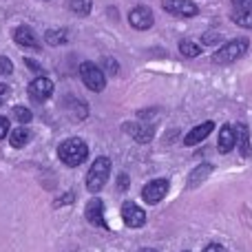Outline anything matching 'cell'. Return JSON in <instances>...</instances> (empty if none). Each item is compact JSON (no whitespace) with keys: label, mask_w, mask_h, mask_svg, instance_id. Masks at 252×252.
<instances>
[{"label":"cell","mask_w":252,"mask_h":252,"mask_svg":"<svg viewBox=\"0 0 252 252\" xmlns=\"http://www.w3.org/2000/svg\"><path fill=\"white\" fill-rule=\"evenodd\" d=\"M89 155V146L84 139L80 137H69L58 146V157L60 161H64L66 166H80Z\"/></svg>","instance_id":"6da1fadb"},{"label":"cell","mask_w":252,"mask_h":252,"mask_svg":"<svg viewBox=\"0 0 252 252\" xmlns=\"http://www.w3.org/2000/svg\"><path fill=\"white\" fill-rule=\"evenodd\" d=\"M248 47H250L248 38L230 40V42H226L223 47H219V51H215L213 62H215V64H230V62H237L239 58L246 56Z\"/></svg>","instance_id":"7a4b0ae2"},{"label":"cell","mask_w":252,"mask_h":252,"mask_svg":"<svg viewBox=\"0 0 252 252\" xmlns=\"http://www.w3.org/2000/svg\"><path fill=\"white\" fill-rule=\"evenodd\" d=\"M109 175H111V159L109 157H97L87 173V190L100 192L104 188Z\"/></svg>","instance_id":"3957f363"},{"label":"cell","mask_w":252,"mask_h":252,"mask_svg":"<svg viewBox=\"0 0 252 252\" xmlns=\"http://www.w3.org/2000/svg\"><path fill=\"white\" fill-rule=\"evenodd\" d=\"M80 75H82V82L87 89H91V91H95V93L104 91L106 73L97 64H93V62H82V64H80Z\"/></svg>","instance_id":"277c9868"},{"label":"cell","mask_w":252,"mask_h":252,"mask_svg":"<svg viewBox=\"0 0 252 252\" xmlns=\"http://www.w3.org/2000/svg\"><path fill=\"white\" fill-rule=\"evenodd\" d=\"M161 7L170 16H177V18H192L199 13V7L192 0H161Z\"/></svg>","instance_id":"5b68a950"},{"label":"cell","mask_w":252,"mask_h":252,"mask_svg":"<svg viewBox=\"0 0 252 252\" xmlns=\"http://www.w3.org/2000/svg\"><path fill=\"white\" fill-rule=\"evenodd\" d=\"M166 192H168V179H153V182H148L146 186L142 188V197H144V201L146 204H151V206H155V204H159L161 199L166 197Z\"/></svg>","instance_id":"8992f818"},{"label":"cell","mask_w":252,"mask_h":252,"mask_svg":"<svg viewBox=\"0 0 252 252\" xmlns=\"http://www.w3.org/2000/svg\"><path fill=\"white\" fill-rule=\"evenodd\" d=\"M51 93H53V82L49 78H44V75H38V78L29 84V97L33 102H38V104L47 102L49 97H51Z\"/></svg>","instance_id":"52a82bcc"},{"label":"cell","mask_w":252,"mask_h":252,"mask_svg":"<svg viewBox=\"0 0 252 252\" xmlns=\"http://www.w3.org/2000/svg\"><path fill=\"white\" fill-rule=\"evenodd\" d=\"M232 22L252 29V0H232Z\"/></svg>","instance_id":"ba28073f"},{"label":"cell","mask_w":252,"mask_h":252,"mask_svg":"<svg viewBox=\"0 0 252 252\" xmlns=\"http://www.w3.org/2000/svg\"><path fill=\"white\" fill-rule=\"evenodd\" d=\"M128 22L133 29L137 31H146L153 27V22H155V18H153V11L148 7H135L128 11Z\"/></svg>","instance_id":"9c48e42d"},{"label":"cell","mask_w":252,"mask_h":252,"mask_svg":"<svg viewBox=\"0 0 252 252\" xmlns=\"http://www.w3.org/2000/svg\"><path fill=\"white\" fill-rule=\"evenodd\" d=\"M122 219L128 228H142L146 223V213L133 201H126L122 206Z\"/></svg>","instance_id":"30bf717a"},{"label":"cell","mask_w":252,"mask_h":252,"mask_svg":"<svg viewBox=\"0 0 252 252\" xmlns=\"http://www.w3.org/2000/svg\"><path fill=\"white\" fill-rule=\"evenodd\" d=\"M84 217H87V221L91 223V226L102 228L104 226V201L102 199H91L87 204V208H84Z\"/></svg>","instance_id":"8fae6325"},{"label":"cell","mask_w":252,"mask_h":252,"mask_svg":"<svg viewBox=\"0 0 252 252\" xmlns=\"http://www.w3.org/2000/svg\"><path fill=\"white\" fill-rule=\"evenodd\" d=\"M237 146V130L235 126L226 124L219 128V139H217V148L219 153H230Z\"/></svg>","instance_id":"7c38bea8"},{"label":"cell","mask_w":252,"mask_h":252,"mask_svg":"<svg viewBox=\"0 0 252 252\" xmlns=\"http://www.w3.org/2000/svg\"><path fill=\"white\" fill-rule=\"evenodd\" d=\"M13 40H16V42L20 44V47H27V49H40V42H38V38H35L33 29H31V27H27V25L18 27V29L13 31Z\"/></svg>","instance_id":"4fadbf2b"},{"label":"cell","mask_w":252,"mask_h":252,"mask_svg":"<svg viewBox=\"0 0 252 252\" xmlns=\"http://www.w3.org/2000/svg\"><path fill=\"white\" fill-rule=\"evenodd\" d=\"M126 133L139 144H148L153 139V128L148 124H142V122H135V124H126L124 126Z\"/></svg>","instance_id":"5bb4252c"},{"label":"cell","mask_w":252,"mask_h":252,"mask_svg":"<svg viewBox=\"0 0 252 252\" xmlns=\"http://www.w3.org/2000/svg\"><path fill=\"white\" fill-rule=\"evenodd\" d=\"M213 128H215V124H213V122H204V124L195 126V128H192L190 133H188L186 137H184V144H186V146H195V144L204 142V139L208 137L210 133H213Z\"/></svg>","instance_id":"9a60e30c"},{"label":"cell","mask_w":252,"mask_h":252,"mask_svg":"<svg viewBox=\"0 0 252 252\" xmlns=\"http://www.w3.org/2000/svg\"><path fill=\"white\" fill-rule=\"evenodd\" d=\"M235 130H237V146H239L241 155L250 157L252 148H250V130H248V126H246V124H237Z\"/></svg>","instance_id":"2e32d148"},{"label":"cell","mask_w":252,"mask_h":252,"mask_svg":"<svg viewBox=\"0 0 252 252\" xmlns=\"http://www.w3.org/2000/svg\"><path fill=\"white\" fill-rule=\"evenodd\" d=\"M29 139H31V130L25 128V126H20V128H13L11 135H9V142H11L13 148L27 146V144H29Z\"/></svg>","instance_id":"e0dca14e"},{"label":"cell","mask_w":252,"mask_h":252,"mask_svg":"<svg viewBox=\"0 0 252 252\" xmlns=\"http://www.w3.org/2000/svg\"><path fill=\"white\" fill-rule=\"evenodd\" d=\"M44 38H47L49 44L58 47V44H64L66 40H69V31L66 29H49L47 33H44Z\"/></svg>","instance_id":"ac0fdd59"},{"label":"cell","mask_w":252,"mask_h":252,"mask_svg":"<svg viewBox=\"0 0 252 252\" xmlns=\"http://www.w3.org/2000/svg\"><path fill=\"white\" fill-rule=\"evenodd\" d=\"M69 9L75 16H89L93 9V0H69Z\"/></svg>","instance_id":"d6986e66"},{"label":"cell","mask_w":252,"mask_h":252,"mask_svg":"<svg viewBox=\"0 0 252 252\" xmlns=\"http://www.w3.org/2000/svg\"><path fill=\"white\" fill-rule=\"evenodd\" d=\"M179 51H182L184 58H197L201 53V47L197 42H192V40H182L179 42Z\"/></svg>","instance_id":"ffe728a7"},{"label":"cell","mask_w":252,"mask_h":252,"mask_svg":"<svg viewBox=\"0 0 252 252\" xmlns=\"http://www.w3.org/2000/svg\"><path fill=\"white\" fill-rule=\"evenodd\" d=\"M208 173H210V166H204V168H201V166H199V168H197L195 173L190 175V179H188V182H190V184H188V186H190V188H195L197 184H199L201 179H204Z\"/></svg>","instance_id":"44dd1931"},{"label":"cell","mask_w":252,"mask_h":252,"mask_svg":"<svg viewBox=\"0 0 252 252\" xmlns=\"http://www.w3.org/2000/svg\"><path fill=\"white\" fill-rule=\"evenodd\" d=\"M13 115H16V120L18 122H22V124L31 122V118H33V113H31L27 106H16V109H13Z\"/></svg>","instance_id":"7402d4cb"},{"label":"cell","mask_w":252,"mask_h":252,"mask_svg":"<svg viewBox=\"0 0 252 252\" xmlns=\"http://www.w3.org/2000/svg\"><path fill=\"white\" fill-rule=\"evenodd\" d=\"M13 73V64L7 56H0V75H11Z\"/></svg>","instance_id":"603a6c76"},{"label":"cell","mask_w":252,"mask_h":252,"mask_svg":"<svg viewBox=\"0 0 252 252\" xmlns=\"http://www.w3.org/2000/svg\"><path fill=\"white\" fill-rule=\"evenodd\" d=\"M221 42V33H215V31H208V33L204 35V44H217Z\"/></svg>","instance_id":"cb8c5ba5"},{"label":"cell","mask_w":252,"mask_h":252,"mask_svg":"<svg viewBox=\"0 0 252 252\" xmlns=\"http://www.w3.org/2000/svg\"><path fill=\"white\" fill-rule=\"evenodd\" d=\"M9 133V120L4 115H0V139H4Z\"/></svg>","instance_id":"d4e9b609"},{"label":"cell","mask_w":252,"mask_h":252,"mask_svg":"<svg viewBox=\"0 0 252 252\" xmlns=\"http://www.w3.org/2000/svg\"><path fill=\"white\" fill-rule=\"evenodd\" d=\"M106 69H109V73H118V62L113 60V58H106Z\"/></svg>","instance_id":"484cf974"},{"label":"cell","mask_w":252,"mask_h":252,"mask_svg":"<svg viewBox=\"0 0 252 252\" xmlns=\"http://www.w3.org/2000/svg\"><path fill=\"white\" fill-rule=\"evenodd\" d=\"M204 252H226V248H223V246H219V244H208L204 248Z\"/></svg>","instance_id":"4316f807"},{"label":"cell","mask_w":252,"mask_h":252,"mask_svg":"<svg viewBox=\"0 0 252 252\" xmlns=\"http://www.w3.org/2000/svg\"><path fill=\"white\" fill-rule=\"evenodd\" d=\"M118 188L120 190H126V188H128V177H126V175H120L118 177Z\"/></svg>","instance_id":"83f0119b"},{"label":"cell","mask_w":252,"mask_h":252,"mask_svg":"<svg viewBox=\"0 0 252 252\" xmlns=\"http://www.w3.org/2000/svg\"><path fill=\"white\" fill-rule=\"evenodd\" d=\"M9 95V87H4V84H0V104L4 102V97Z\"/></svg>","instance_id":"f1b7e54d"},{"label":"cell","mask_w":252,"mask_h":252,"mask_svg":"<svg viewBox=\"0 0 252 252\" xmlns=\"http://www.w3.org/2000/svg\"><path fill=\"white\" fill-rule=\"evenodd\" d=\"M73 192H69V195H62L60 197V201H58V206H60V204H66V201H69V204H71V201H73Z\"/></svg>","instance_id":"f546056e"},{"label":"cell","mask_w":252,"mask_h":252,"mask_svg":"<svg viewBox=\"0 0 252 252\" xmlns=\"http://www.w3.org/2000/svg\"><path fill=\"white\" fill-rule=\"evenodd\" d=\"M27 66H29V69H33V71H40V66H38V62H33V60H29V58H27Z\"/></svg>","instance_id":"4dcf8cb0"},{"label":"cell","mask_w":252,"mask_h":252,"mask_svg":"<svg viewBox=\"0 0 252 252\" xmlns=\"http://www.w3.org/2000/svg\"><path fill=\"white\" fill-rule=\"evenodd\" d=\"M139 252H157V250H153V248H142Z\"/></svg>","instance_id":"1f68e13d"},{"label":"cell","mask_w":252,"mask_h":252,"mask_svg":"<svg viewBox=\"0 0 252 252\" xmlns=\"http://www.w3.org/2000/svg\"><path fill=\"white\" fill-rule=\"evenodd\" d=\"M184 252H188V250H184Z\"/></svg>","instance_id":"d6a6232c"}]
</instances>
